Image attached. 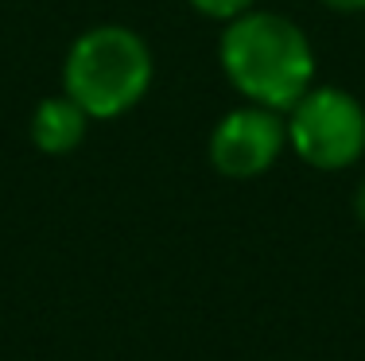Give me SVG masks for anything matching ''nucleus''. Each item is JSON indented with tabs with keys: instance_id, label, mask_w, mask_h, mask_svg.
<instances>
[{
	"instance_id": "nucleus-3",
	"label": "nucleus",
	"mask_w": 365,
	"mask_h": 361,
	"mask_svg": "<svg viewBox=\"0 0 365 361\" xmlns=\"http://www.w3.org/2000/svg\"><path fill=\"white\" fill-rule=\"evenodd\" d=\"M288 144L295 156L319 171H342L365 152V109L354 93L323 85L307 90L292 105Z\"/></svg>"
},
{
	"instance_id": "nucleus-8",
	"label": "nucleus",
	"mask_w": 365,
	"mask_h": 361,
	"mask_svg": "<svg viewBox=\"0 0 365 361\" xmlns=\"http://www.w3.org/2000/svg\"><path fill=\"white\" fill-rule=\"evenodd\" d=\"M354 210H358V221H361V226H365V179H361L358 194H354Z\"/></svg>"
},
{
	"instance_id": "nucleus-4",
	"label": "nucleus",
	"mask_w": 365,
	"mask_h": 361,
	"mask_svg": "<svg viewBox=\"0 0 365 361\" xmlns=\"http://www.w3.org/2000/svg\"><path fill=\"white\" fill-rule=\"evenodd\" d=\"M288 140V125L276 109L241 105L218 120L210 136V163L230 179H253L268 171Z\"/></svg>"
},
{
	"instance_id": "nucleus-1",
	"label": "nucleus",
	"mask_w": 365,
	"mask_h": 361,
	"mask_svg": "<svg viewBox=\"0 0 365 361\" xmlns=\"http://www.w3.org/2000/svg\"><path fill=\"white\" fill-rule=\"evenodd\" d=\"M218 58L233 90L276 113L292 109L315 78L307 36L288 16L276 12H245L230 20L218 43Z\"/></svg>"
},
{
	"instance_id": "nucleus-6",
	"label": "nucleus",
	"mask_w": 365,
	"mask_h": 361,
	"mask_svg": "<svg viewBox=\"0 0 365 361\" xmlns=\"http://www.w3.org/2000/svg\"><path fill=\"white\" fill-rule=\"evenodd\" d=\"M190 4L202 16H210V20H237V16H245L253 8V0H190Z\"/></svg>"
},
{
	"instance_id": "nucleus-7",
	"label": "nucleus",
	"mask_w": 365,
	"mask_h": 361,
	"mask_svg": "<svg viewBox=\"0 0 365 361\" xmlns=\"http://www.w3.org/2000/svg\"><path fill=\"white\" fill-rule=\"evenodd\" d=\"M323 4L334 12H365V0H323Z\"/></svg>"
},
{
	"instance_id": "nucleus-2",
	"label": "nucleus",
	"mask_w": 365,
	"mask_h": 361,
	"mask_svg": "<svg viewBox=\"0 0 365 361\" xmlns=\"http://www.w3.org/2000/svg\"><path fill=\"white\" fill-rule=\"evenodd\" d=\"M66 98L90 117L109 120L136 105L152 85V51L133 28L101 23L74 39L63 66Z\"/></svg>"
},
{
	"instance_id": "nucleus-5",
	"label": "nucleus",
	"mask_w": 365,
	"mask_h": 361,
	"mask_svg": "<svg viewBox=\"0 0 365 361\" xmlns=\"http://www.w3.org/2000/svg\"><path fill=\"white\" fill-rule=\"evenodd\" d=\"M86 125H90V113L74 98H66V93L63 98H43L31 113V140L47 156H66L86 140Z\"/></svg>"
}]
</instances>
